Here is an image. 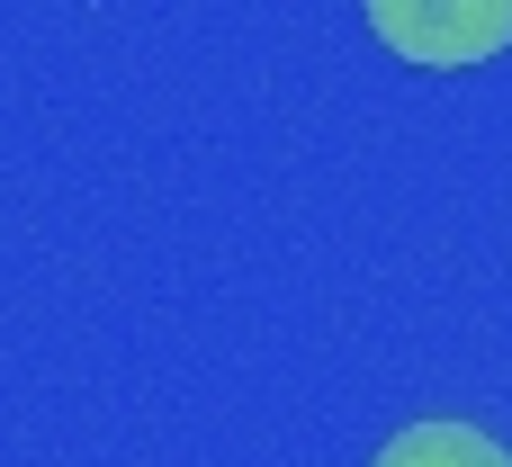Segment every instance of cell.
<instances>
[{
	"mask_svg": "<svg viewBox=\"0 0 512 467\" xmlns=\"http://www.w3.org/2000/svg\"><path fill=\"white\" fill-rule=\"evenodd\" d=\"M369 467H512V450L477 423H405Z\"/></svg>",
	"mask_w": 512,
	"mask_h": 467,
	"instance_id": "cell-2",
	"label": "cell"
},
{
	"mask_svg": "<svg viewBox=\"0 0 512 467\" xmlns=\"http://www.w3.org/2000/svg\"><path fill=\"white\" fill-rule=\"evenodd\" d=\"M378 45L423 72H468L512 45V0H360Z\"/></svg>",
	"mask_w": 512,
	"mask_h": 467,
	"instance_id": "cell-1",
	"label": "cell"
}]
</instances>
